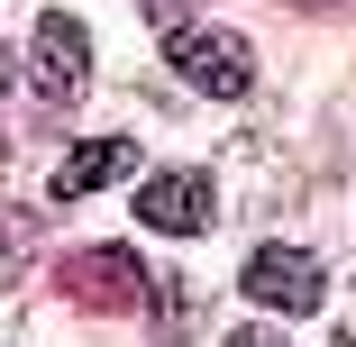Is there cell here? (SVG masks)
<instances>
[{"mask_svg": "<svg viewBox=\"0 0 356 347\" xmlns=\"http://www.w3.org/2000/svg\"><path fill=\"white\" fill-rule=\"evenodd\" d=\"M137 174V147L128 137H92V147H74L55 165V201H83V192H101V183H128Z\"/></svg>", "mask_w": 356, "mask_h": 347, "instance_id": "obj_6", "label": "cell"}, {"mask_svg": "<svg viewBox=\"0 0 356 347\" xmlns=\"http://www.w3.org/2000/svg\"><path fill=\"white\" fill-rule=\"evenodd\" d=\"M0 83H10V64H0Z\"/></svg>", "mask_w": 356, "mask_h": 347, "instance_id": "obj_10", "label": "cell"}, {"mask_svg": "<svg viewBox=\"0 0 356 347\" xmlns=\"http://www.w3.org/2000/svg\"><path fill=\"white\" fill-rule=\"evenodd\" d=\"M238 284H247V302H256V311H293V320L329 302V284H320V256H302V247H256Z\"/></svg>", "mask_w": 356, "mask_h": 347, "instance_id": "obj_3", "label": "cell"}, {"mask_svg": "<svg viewBox=\"0 0 356 347\" xmlns=\"http://www.w3.org/2000/svg\"><path fill=\"white\" fill-rule=\"evenodd\" d=\"M137 220L165 229V238H201L210 220H220V201H210L201 174H147V192H137Z\"/></svg>", "mask_w": 356, "mask_h": 347, "instance_id": "obj_4", "label": "cell"}, {"mask_svg": "<svg viewBox=\"0 0 356 347\" xmlns=\"http://www.w3.org/2000/svg\"><path fill=\"white\" fill-rule=\"evenodd\" d=\"M64 293H74L83 311H128L137 293H147V265H137L128 247H83L74 274H64Z\"/></svg>", "mask_w": 356, "mask_h": 347, "instance_id": "obj_5", "label": "cell"}, {"mask_svg": "<svg viewBox=\"0 0 356 347\" xmlns=\"http://www.w3.org/2000/svg\"><path fill=\"white\" fill-rule=\"evenodd\" d=\"M28 238H37V211H0V274L28 265Z\"/></svg>", "mask_w": 356, "mask_h": 347, "instance_id": "obj_7", "label": "cell"}, {"mask_svg": "<svg viewBox=\"0 0 356 347\" xmlns=\"http://www.w3.org/2000/svg\"><path fill=\"white\" fill-rule=\"evenodd\" d=\"M28 74H37V101H46V110L83 101V83H92V37H83V19L46 10L37 37H28Z\"/></svg>", "mask_w": 356, "mask_h": 347, "instance_id": "obj_2", "label": "cell"}, {"mask_svg": "<svg viewBox=\"0 0 356 347\" xmlns=\"http://www.w3.org/2000/svg\"><path fill=\"white\" fill-rule=\"evenodd\" d=\"M338 347H356V329H338Z\"/></svg>", "mask_w": 356, "mask_h": 347, "instance_id": "obj_9", "label": "cell"}, {"mask_svg": "<svg viewBox=\"0 0 356 347\" xmlns=\"http://www.w3.org/2000/svg\"><path fill=\"white\" fill-rule=\"evenodd\" d=\"M229 347H283V338H274V329H238Z\"/></svg>", "mask_w": 356, "mask_h": 347, "instance_id": "obj_8", "label": "cell"}, {"mask_svg": "<svg viewBox=\"0 0 356 347\" xmlns=\"http://www.w3.org/2000/svg\"><path fill=\"white\" fill-rule=\"evenodd\" d=\"M174 74H183L192 92H210V101H247L256 55H247L238 28H174Z\"/></svg>", "mask_w": 356, "mask_h": 347, "instance_id": "obj_1", "label": "cell"}]
</instances>
